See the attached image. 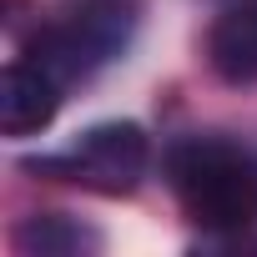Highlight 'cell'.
<instances>
[{"label": "cell", "mask_w": 257, "mask_h": 257, "mask_svg": "<svg viewBox=\"0 0 257 257\" xmlns=\"http://www.w3.org/2000/svg\"><path fill=\"white\" fill-rule=\"evenodd\" d=\"M207 66L227 86L257 81V0H227L207 31Z\"/></svg>", "instance_id": "cell-5"}, {"label": "cell", "mask_w": 257, "mask_h": 257, "mask_svg": "<svg viewBox=\"0 0 257 257\" xmlns=\"http://www.w3.org/2000/svg\"><path fill=\"white\" fill-rule=\"evenodd\" d=\"M11 242L26 257H71V252H96L101 247V237L86 222L66 217V212H36V217H26L11 232Z\"/></svg>", "instance_id": "cell-6"}, {"label": "cell", "mask_w": 257, "mask_h": 257, "mask_svg": "<svg viewBox=\"0 0 257 257\" xmlns=\"http://www.w3.org/2000/svg\"><path fill=\"white\" fill-rule=\"evenodd\" d=\"M167 182L182 212L222 237H237L257 222V157L222 137H182L167 152Z\"/></svg>", "instance_id": "cell-1"}, {"label": "cell", "mask_w": 257, "mask_h": 257, "mask_svg": "<svg viewBox=\"0 0 257 257\" xmlns=\"http://www.w3.org/2000/svg\"><path fill=\"white\" fill-rule=\"evenodd\" d=\"M61 81L36 66L31 56H16L6 71H0V132L6 137H31L46 132L61 111Z\"/></svg>", "instance_id": "cell-4"}, {"label": "cell", "mask_w": 257, "mask_h": 257, "mask_svg": "<svg viewBox=\"0 0 257 257\" xmlns=\"http://www.w3.org/2000/svg\"><path fill=\"white\" fill-rule=\"evenodd\" d=\"M137 31V0H61L56 16L31 36L26 56L46 66L61 86L116 61Z\"/></svg>", "instance_id": "cell-2"}, {"label": "cell", "mask_w": 257, "mask_h": 257, "mask_svg": "<svg viewBox=\"0 0 257 257\" xmlns=\"http://www.w3.org/2000/svg\"><path fill=\"white\" fill-rule=\"evenodd\" d=\"M152 162V142L137 121H101L86 137H76L66 152L56 157H31L26 172L36 177H56V182H76L86 192L101 197H126L137 192Z\"/></svg>", "instance_id": "cell-3"}]
</instances>
